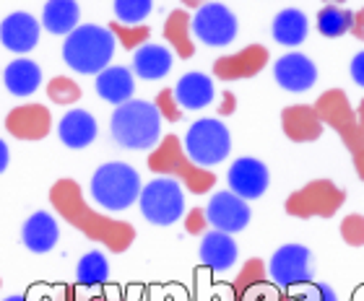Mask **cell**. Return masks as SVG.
Returning a JSON list of instances; mask_svg holds the SVG:
<instances>
[{
  "instance_id": "29",
  "label": "cell",
  "mask_w": 364,
  "mask_h": 301,
  "mask_svg": "<svg viewBox=\"0 0 364 301\" xmlns=\"http://www.w3.org/2000/svg\"><path fill=\"white\" fill-rule=\"evenodd\" d=\"M354 11H346L343 6H323L318 11V31L328 39H338L351 31Z\"/></svg>"
},
{
  "instance_id": "38",
  "label": "cell",
  "mask_w": 364,
  "mask_h": 301,
  "mask_svg": "<svg viewBox=\"0 0 364 301\" xmlns=\"http://www.w3.org/2000/svg\"><path fill=\"white\" fill-rule=\"evenodd\" d=\"M351 31H354V37L364 39V8H362V11H354V23H351Z\"/></svg>"
},
{
  "instance_id": "10",
  "label": "cell",
  "mask_w": 364,
  "mask_h": 301,
  "mask_svg": "<svg viewBox=\"0 0 364 301\" xmlns=\"http://www.w3.org/2000/svg\"><path fill=\"white\" fill-rule=\"evenodd\" d=\"M250 216L252 213H250L247 200L235 195L232 190L216 192V195L208 200V208H205V219H208V224H211L216 231H224V234L245 231L247 224H250Z\"/></svg>"
},
{
  "instance_id": "3",
  "label": "cell",
  "mask_w": 364,
  "mask_h": 301,
  "mask_svg": "<svg viewBox=\"0 0 364 301\" xmlns=\"http://www.w3.org/2000/svg\"><path fill=\"white\" fill-rule=\"evenodd\" d=\"M109 128L117 146L128 150H149L161 141V114L151 102L130 99L114 106Z\"/></svg>"
},
{
  "instance_id": "11",
  "label": "cell",
  "mask_w": 364,
  "mask_h": 301,
  "mask_svg": "<svg viewBox=\"0 0 364 301\" xmlns=\"http://www.w3.org/2000/svg\"><path fill=\"white\" fill-rule=\"evenodd\" d=\"M227 182L229 190L242 200H258V197L266 195L268 185H271V172L260 158L242 156L229 166Z\"/></svg>"
},
{
  "instance_id": "43",
  "label": "cell",
  "mask_w": 364,
  "mask_h": 301,
  "mask_svg": "<svg viewBox=\"0 0 364 301\" xmlns=\"http://www.w3.org/2000/svg\"><path fill=\"white\" fill-rule=\"evenodd\" d=\"M341 3H346V0H326V6H341Z\"/></svg>"
},
{
  "instance_id": "19",
  "label": "cell",
  "mask_w": 364,
  "mask_h": 301,
  "mask_svg": "<svg viewBox=\"0 0 364 301\" xmlns=\"http://www.w3.org/2000/svg\"><path fill=\"white\" fill-rule=\"evenodd\" d=\"M175 99L180 109H190V112H198V109H205L211 104L216 91H213V81L203 73H185L177 81Z\"/></svg>"
},
{
  "instance_id": "27",
  "label": "cell",
  "mask_w": 364,
  "mask_h": 301,
  "mask_svg": "<svg viewBox=\"0 0 364 301\" xmlns=\"http://www.w3.org/2000/svg\"><path fill=\"white\" fill-rule=\"evenodd\" d=\"M164 37L180 58H193L196 45H193V29H190V13L188 11H172L169 18L164 21Z\"/></svg>"
},
{
  "instance_id": "35",
  "label": "cell",
  "mask_w": 364,
  "mask_h": 301,
  "mask_svg": "<svg viewBox=\"0 0 364 301\" xmlns=\"http://www.w3.org/2000/svg\"><path fill=\"white\" fill-rule=\"evenodd\" d=\"M343 234L349 236V244H364V219L351 216L349 224L343 226Z\"/></svg>"
},
{
  "instance_id": "39",
  "label": "cell",
  "mask_w": 364,
  "mask_h": 301,
  "mask_svg": "<svg viewBox=\"0 0 364 301\" xmlns=\"http://www.w3.org/2000/svg\"><path fill=\"white\" fill-rule=\"evenodd\" d=\"M8 161H11V150H8L6 141H0V174L8 169Z\"/></svg>"
},
{
  "instance_id": "14",
  "label": "cell",
  "mask_w": 364,
  "mask_h": 301,
  "mask_svg": "<svg viewBox=\"0 0 364 301\" xmlns=\"http://www.w3.org/2000/svg\"><path fill=\"white\" fill-rule=\"evenodd\" d=\"M39 34H42L39 21L31 13H23V11L8 13L0 23V42L14 55L31 53L39 45Z\"/></svg>"
},
{
  "instance_id": "9",
  "label": "cell",
  "mask_w": 364,
  "mask_h": 301,
  "mask_svg": "<svg viewBox=\"0 0 364 301\" xmlns=\"http://www.w3.org/2000/svg\"><path fill=\"white\" fill-rule=\"evenodd\" d=\"M268 275L281 288H302L312 283V255L304 244H284L273 252Z\"/></svg>"
},
{
  "instance_id": "15",
  "label": "cell",
  "mask_w": 364,
  "mask_h": 301,
  "mask_svg": "<svg viewBox=\"0 0 364 301\" xmlns=\"http://www.w3.org/2000/svg\"><path fill=\"white\" fill-rule=\"evenodd\" d=\"M268 50L263 45H250L240 50L237 55H227L213 62V75L221 81H240V78H250L258 75L266 68Z\"/></svg>"
},
{
  "instance_id": "7",
  "label": "cell",
  "mask_w": 364,
  "mask_h": 301,
  "mask_svg": "<svg viewBox=\"0 0 364 301\" xmlns=\"http://www.w3.org/2000/svg\"><path fill=\"white\" fill-rule=\"evenodd\" d=\"M144 219L154 226H172L182 219L185 213V190L172 177H161V180L149 182L141 190L138 197Z\"/></svg>"
},
{
  "instance_id": "32",
  "label": "cell",
  "mask_w": 364,
  "mask_h": 301,
  "mask_svg": "<svg viewBox=\"0 0 364 301\" xmlns=\"http://www.w3.org/2000/svg\"><path fill=\"white\" fill-rule=\"evenodd\" d=\"M107 29L114 34V42H120L125 50H138V47H144L146 42H149V34H151V29L149 26H122V23L112 21Z\"/></svg>"
},
{
  "instance_id": "34",
  "label": "cell",
  "mask_w": 364,
  "mask_h": 301,
  "mask_svg": "<svg viewBox=\"0 0 364 301\" xmlns=\"http://www.w3.org/2000/svg\"><path fill=\"white\" fill-rule=\"evenodd\" d=\"M302 301H338L336 291L328 283H307L302 286Z\"/></svg>"
},
{
  "instance_id": "42",
  "label": "cell",
  "mask_w": 364,
  "mask_h": 301,
  "mask_svg": "<svg viewBox=\"0 0 364 301\" xmlns=\"http://www.w3.org/2000/svg\"><path fill=\"white\" fill-rule=\"evenodd\" d=\"M3 301H29L26 296H8V299H3Z\"/></svg>"
},
{
  "instance_id": "20",
  "label": "cell",
  "mask_w": 364,
  "mask_h": 301,
  "mask_svg": "<svg viewBox=\"0 0 364 301\" xmlns=\"http://www.w3.org/2000/svg\"><path fill=\"white\" fill-rule=\"evenodd\" d=\"M97 133H99L97 120L86 109H70L60 120V125H58V136H60L63 146H68L73 150L86 148V146L94 143Z\"/></svg>"
},
{
  "instance_id": "41",
  "label": "cell",
  "mask_w": 364,
  "mask_h": 301,
  "mask_svg": "<svg viewBox=\"0 0 364 301\" xmlns=\"http://www.w3.org/2000/svg\"><path fill=\"white\" fill-rule=\"evenodd\" d=\"M188 8H198V6H203V3H208V0H182Z\"/></svg>"
},
{
  "instance_id": "5",
  "label": "cell",
  "mask_w": 364,
  "mask_h": 301,
  "mask_svg": "<svg viewBox=\"0 0 364 301\" xmlns=\"http://www.w3.org/2000/svg\"><path fill=\"white\" fill-rule=\"evenodd\" d=\"M149 166H151V172H156V174H164V177H172V180H182L188 185L190 192H196V195L208 192V190L213 187V182H216V177H213L208 169L196 166L190 161L185 148H182V143L175 136L161 138L159 146H156L154 153L149 156Z\"/></svg>"
},
{
  "instance_id": "25",
  "label": "cell",
  "mask_w": 364,
  "mask_h": 301,
  "mask_svg": "<svg viewBox=\"0 0 364 301\" xmlns=\"http://www.w3.org/2000/svg\"><path fill=\"white\" fill-rule=\"evenodd\" d=\"M81 18V8L76 0H47L45 11H42V26L55 37H68L70 31L78 26Z\"/></svg>"
},
{
  "instance_id": "12",
  "label": "cell",
  "mask_w": 364,
  "mask_h": 301,
  "mask_svg": "<svg viewBox=\"0 0 364 301\" xmlns=\"http://www.w3.org/2000/svg\"><path fill=\"white\" fill-rule=\"evenodd\" d=\"M6 130L18 141H42L53 130V114L42 104L14 106L6 117Z\"/></svg>"
},
{
  "instance_id": "16",
  "label": "cell",
  "mask_w": 364,
  "mask_h": 301,
  "mask_svg": "<svg viewBox=\"0 0 364 301\" xmlns=\"http://www.w3.org/2000/svg\"><path fill=\"white\" fill-rule=\"evenodd\" d=\"M58 239H60V226H58V219H55L53 213L47 211L31 213L29 221L21 229L23 247L29 249V252H34V255L53 252Z\"/></svg>"
},
{
  "instance_id": "21",
  "label": "cell",
  "mask_w": 364,
  "mask_h": 301,
  "mask_svg": "<svg viewBox=\"0 0 364 301\" xmlns=\"http://www.w3.org/2000/svg\"><path fill=\"white\" fill-rule=\"evenodd\" d=\"M172 70V50L164 45L146 42L133 53V73L144 81H159Z\"/></svg>"
},
{
  "instance_id": "4",
  "label": "cell",
  "mask_w": 364,
  "mask_h": 301,
  "mask_svg": "<svg viewBox=\"0 0 364 301\" xmlns=\"http://www.w3.org/2000/svg\"><path fill=\"white\" fill-rule=\"evenodd\" d=\"M141 190L144 185H141L138 172L122 161L102 164L91 177V197L109 213L128 211L130 205L138 203Z\"/></svg>"
},
{
  "instance_id": "17",
  "label": "cell",
  "mask_w": 364,
  "mask_h": 301,
  "mask_svg": "<svg viewBox=\"0 0 364 301\" xmlns=\"http://www.w3.org/2000/svg\"><path fill=\"white\" fill-rule=\"evenodd\" d=\"M237 255H240V249H237V241L232 239V234L216 231V229L203 234V239H200V263L205 268L224 273L237 263Z\"/></svg>"
},
{
  "instance_id": "31",
  "label": "cell",
  "mask_w": 364,
  "mask_h": 301,
  "mask_svg": "<svg viewBox=\"0 0 364 301\" xmlns=\"http://www.w3.org/2000/svg\"><path fill=\"white\" fill-rule=\"evenodd\" d=\"M47 97L55 104H76L78 99H81V89L68 75H55L53 81L47 83Z\"/></svg>"
},
{
  "instance_id": "22",
  "label": "cell",
  "mask_w": 364,
  "mask_h": 301,
  "mask_svg": "<svg viewBox=\"0 0 364 301\" xmlns=\"http://www.w3.org/2000/svg\"><path fill=\"white\" fill-rule=\"evenodd\" d=\"M338 205V192L331 185H312L304 192H296L289 200V213L294 216H310V213H333V208Z\"/></svg>"
},
{
  "instance_id": "26",
  "label": "cell",
  "mask_w": 364,
  "mask_h": 301,
  "mask_svg": "<svg viewBox=\"0 0 364 301\" xmlns=\"http://www.w3.org/2000/svg\"><path fill=\"white\" fill-rule=\"evenodd\" d=\"M284 130L291 141H315L320 133V117L310 106H289L284 112Z\"/></svg>"
},
{
  "instance_id": "36",
  "label": "cell",
  "mask_w": 364,
  "mask_h": 301,
  "mask_svg": "<svg viewBox=\"0 0 364 301\" xmlns=\"http://www.w3.org/2000/svg\"><path fill=\"white\" fill-rule=\"evenodd\" d=\"M190 234H200L208 226V219H205V211H190L188 213V221H185Z\"/></svg>"
},
{
  "instance_id": "2",
  "label": "cell",
  "mask_w": 364,
  "mask_h": 301,
  "mask_svg": "<svg viewBox=\"0 0 364 301\" xmlns=\"http://www.w3.org/2000/svg\"><path fill=\"white\" fill-rule=\"evenodd\" d=\"M114 55V34L107 26L78 23L63 42V60L81 75H99L109 68Z\"/></svg>"
},
{
  "instance_id": "1",
  "label": "cell",
  "mask_w": 364,
  "mask_h": 301,
  "mask_svg": "<svg viewBox=\"0 0 364 301\" xmlns=\"http://www.w3.org/2000/svg\"><path fill=\"white\" fill-rule=\"evenodd\" d=\"M50 203L63 221L89 236L91 241H102L109 252H125L136 239V229L122 221H112L102 213L91 211L84 200V192L76 182L63 177L50 187Z\"/></svg>"
},
{
  "instance_id": "40",
  "label": "cell",
  "mask_w": 364,
  "mask_h": 301,
  "mask_svg": "<svg viewBox=\"0 0 364 301\" xmlns=\"http://www.w3.org/2000/svg\"><path fill=\"white\" fill-rule=\"evenodd\" d=\"M235 109V97L232 94H224V104H221V114H227Z\"/></svg>"
},
{
  "instance_id": "13",
  "label": "cell",
  "mask_w": 364,
  "mask_h": 301,
  "mask_svg": "<svg viewBox=\"0 0 364 301\" xmlns=\"http://www.w3.org/2000/svg\"><path fill=\"white\" fill-rule=\"evenodd\" d=\"M273 78L284 91L291 94H304L318 81V65L302 53H289L276 60L273 65Z\"/></svg>"
},
{
  "instance_id": "6",
  "label": "cell",
  "mask_w": 364,
  "mask_h": 301,
  "mask_svg": "<svg viewBox=\"0 0 364 301\" xmlns=\"http://www.w3.org/2000/svg\"><path fill=\"white\" fill-rule=\"evenodd\" d=\"M182 148L188 158L196 166H216L229 156L232 150V136L229 128L216 117H205V120L193 122L188 128V136L182 141Z\"/></svg>"
},
{
  "instance_id": "23",
  "label": "cell",
  "mask_w": 364,
  "mask_h": 301,
  "mask_svg": "<svg viewBox=\"0 0 364 301\" xmlns=\"http://www.w3.org/2000/svg\"><path fill=\"white\" fill-rule=\"evenodd\" d=\"M273 39L284 47H299L310 34V21L299 8H284L271 23Z\"/></svg>"
},
{
  "instance_id": "30",
  "label": "cell",
  "mask_w": 364,
  "mask_h": 301,
  "mask_svg": "<svg viewBox=\"0 0 364 301\" xmlns=\"http://www.w3.org/2000/svg\"><path fill=\"white\" fill-rule=\"evenodd\" d=\"M151 8L154 0H114V21L122 26H141Z\"/></svg>"
},
{
  "instance_id": "28",
  "label": "cell",
  "mask_w": 364,
  "mask_h": 301,
  "mask_svg": "<svg viewBox=\"0 0 364 301\" xmlns=\"http://www.w3.org/2000/svg\"><path fill=\"white\" fill-rule=\"evenodd\" d=\"M107 278H109V263H107L105 252L91 249V252H86L78 260V268H76L78 286H86V288L102 286V283H107Z\"/></svg>"
},
{
  "instance_id": "24",
  "label": "cell",
  "mask_w": 364,
  "mask_h": 301,
  "mask_svg": "<svg viewBox=\"0 0 364 301\" xmlns=\"http://www.w3.org/2000/svg\"><path fill=\"white\" fill-rule=\"evenodd\" d=\"M3 83L14 97H31L42 86V68L29 58H18L3 70Z\"/></svg>"
},
{
  "instance_id": "37",
  "label": "cell",
  "mask_w": 364,
  "mask_h": 301,
  "mask_svg": "<svg viewBox=\"0 0 364 301\" xmlns=\"http://www.w3.org/2000/svg\"><path fill=\"white\" fill-rule=\"evenodd\" d=\"M349 70H351V78H354V83H357L359 89H364V53L354 55V60H351Z\"/></svg>"
},
{
  "instance_id": "33",
  "label": "cell",
  "mask_w": 364,
  "mask_h": 301,
  "mask_svg": "<svg viewBox=\"0 0 364 301\" xmlns=\"http://www.w3.org/2000/svg\"><path fill=\"white\" fill-rule=\"evenodd\" d=\"M154 104H156V109H159L161 120L177 122L182 117V109H180V104H177L175 91H172V89L159 91V97H156V102H154Z\"/></svg>"
},
{
  "instance_id": "18",
  "label": "cell",
  "mask_w": 364,
  "mask_h": 301,
  "mask_svg": "<svg viewBox=\"0 0 364 301\" xmlns=\"http://www.w3.org/2000/svg\"><path fill=\"white\" fill-rule=\"evenodd\" d=\"M97 94L114 106L130 102L133 94H136L133 70H128L125 65H109V68H105L97 75Z\"/></svg>"
},
{
  "instance_id": "8",
  "label": "cell",
  "mask_w": 364,
  "mask_h": 301,
  "mask_svg": "<svg viewBox=\"0 0 364 301\" xmlns=\"http://www.w3.org/2000/svg\"><path fill=\"white\" fill-rule=\"evenodd\" d=\"M190 29L193 37L200 39L208 47H227L235 42L237 37V16L232 13V8L219 3V0H208L203 6L196 8V16L190 18Z\"/></svg>"
}]
</instances>
